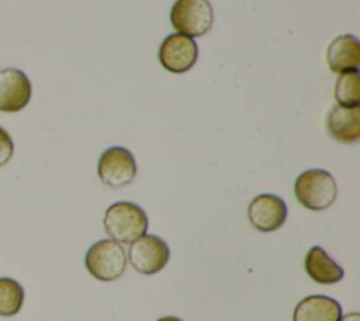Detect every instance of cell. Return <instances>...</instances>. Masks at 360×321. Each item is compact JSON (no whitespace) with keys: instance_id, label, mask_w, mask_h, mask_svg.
<instances>
[{"instance_id":"obj_10","label":"cell","mask_w":360,"mask_h":321,"mask_svg":"<svg viewBox=\"0 0 360 321\" xmlns=\"http://www.w3.org/2000/svg\"><path fill=\"white\" fill-rule=\"evenodd\" d=\"M326 127L329 135L342 144H354L360 139V108L336 104L330 108Z\"/></svg>"},{"instance_id":"obj_6","label":"cell","mask_w":360,"mask_h":321,"mask_svg":"<svg viewBox=\"0 0 360 321\" xmlns=\"http://www.w3.org/2000/svg\"><path fill=\"white\" fill-rule=\"evenodd\" d=\"M136 172V160L132 152L124 146L107 148L98 159V177L111 189L128 186L135 179Z\"/></svg>"},{"instance_id":"obj_4","label":"cell","mask_w":360,"mask_h":321,"mask_svg":"<svg viewBox=\"0 0 360 321\" xmlns=\"http://www.w3.org/2000/svg\"><path fill=\"white\" fill-rule=\"evenodd\" d=\"M170 21L179 34L190 38L205 35L214 23V10L208 0H176Z\"/></svg>"},{"instance_id":"obj_15","label":"cell","mask_w":360,"mask_h":321,"mask_svg":"<svg viewBox=\"0 0 360 321\" xmlns=\"http://www.w3.org/2000/svg\"><path fill=\"white\" fill-rule=\"evenodd\" d=\"M335 97L340 106L359 107L360 104V73L359 70L345 72L336 80Z\"/></svg>"},{"instance_id":"obj_3","label":"cell","mask_w":360,"mask_h":321,"mask_svg":"<svg viewBox=\"0 0 360 321\" xmlns=\"http://www.w3.org/2000/svg\"><path fill=\"white\" fill-rule=\"evenodd\" d=\"M84 265L94 279L112 282L127 270V252L112 239H100L87 249Z\"/></svg>"},{"instance_id":"obj_1","label":"cell","mask_w":360,"mask_h":321,"mask_svg":"<svg viewBox=\"0 0 360 321\" xmlns=\"http://www.w3.org/2000/svg\"><path fill=\"white\" fill-rule=\"evenodd\" d=\"M104 229L110 239L131 244L148 231V215L142 207L131 201H117L104 214Z\"/></svg>"},{"instance_id":"obj_12","label":"cell","mask_w":360,"mask_h":321,"mask_svg":"<svg viewBox=\"0 0 360 321\" xmlns=\"http://www.w3.org/2000/svg\"><path fill=\"white\" fill-rule=\"evenodd\" d=\"M340 317V304L335 298L323 294L302 298L292 313V321H339Z\"/></svg>"},{"instance_id":"obj_14","label":"cell","mask_w":360,"mask_h":321,"mask_svg":"<svg viewBox=\"0 0 360 321\" xmlns=\"http://www.w3.org/2000/svg\"><path fill=\"white\" fill-rule=\"evenodd\" d=\"M24 303L22 286L11 277H0V315H15Z\"/></svg>"},{"instance_id":"obj_7","label":"cell","mask_w":360,"mask_h":321,"mask_svg":"<svg viewBox=\"0 0 360 321\" xmlns=\"http://www.w3.org/2000/svg\"><path fill=\"white\" fill-rule=\"evenodd\" d=\"M160 65L172 73H184L190 70L198 58L197 42L183 34L166 37L159 48Z\"/></svg>"},{"instance_id":"obj_16","label":"cell","mask_w":360,"mask_h":321,"mask_svg":"<svg viewBox=\"0 0 360 321\" xmlns=\"http://www.w3.org/2000/svg\"><path fill=\"white\" fill-rule=\"evenodd\" d=\"M14 144L10 134L0 127V168L4 166L13 156Z\"/></svg>"},{"instance_id":"obj_2","label":"cell","mask_w":360,"mask_h":321,"mask_svg":"<svg viewBox=\"0 0 360 321\" xmlns=\"http://www.w3.org/2000/svg\"><path fill=\"white\" fill-rule=\"evenodd\" d=\"M294 193L300 204L305 208L322 211L335 203L338 197V184L328 170L308 169L297 177Z\"/></svg>"},{"instance_id":"obj_8","label":"cell","mask_w":360,"mask_h":321,"mask_svg":"<svg viewBox=\"0 0 360 321\" xmlns=\"http://www.w3.org/2000/svg\"><path fill=\"white\" fill-rule=\"evenodd\" d=\"M252 227L260 232H273L287 220V204L276 194H259L248 207Z\"/></svg>"},{"instance_id":"obj_5","label":"cell","mask_w":360,"mask_h":321,"mask_svg":"<svg viewBox=\"0 0 360 321\" xmlns=\"http://www.w3.org/2000/svg\"><path fill=\"white\" fill-rule=\"evenodd\" d=\"M127 256L129 265L138 273L149 276L160 272L167 265L170 249L160 237L145 234L129 244Z\"/></svg>"},{"instance_id":"obj_9","label":"cell","mask_w":360,"mask_h":321,"mask_svg":"<svg viewBox=\"0 0 360 321\" xmlns=\"http://www.w3.org/2000/svg\"><path fill=\"white\" fill-rule=\"evenodd\" d=\"M32 87L27 75L15 68L0 70V111L17 113L31 99Z\"/></svg>"},{"instance_id":"obj_18","label":"cell","mask_w":360,"mask_h":321,"mask_svg":"<svg viewBox=\"0 0 360 321\" xmlns=\"http://www.w3.org/2000/svg\"><path fill=\"white\" fill-rule=\"evenodd\" d=\"M158 321H183V320H180V318H177V317L169 315V317H162V318H159Z\"/></svg>"},{"instance_id":"obj_17","label":"cell","mask_w":360,"mask_h":321,"mask_svg":"<svg viewBox=\"0 0 360 321\" xmlns=\"http://www.w3.org/2000/svg\"><path fill=\"white\" fill-rule=\"evenodd\" d=\"M339 321H360V314L359 313H349L346 315H342Z\"/></svg>"},{"instance_id":"obj_13","label":"cell","mask_w":360,"mask_h":321,"mask_svg":"<svg viewBox=\"0 0 360 321\" xmlns=\"http://www.w3.org/2000/svg\"><path fill=\"white\" fill-rule=\"evenodd\" d=\"M304 266L308 276L321 284L338 283L345 276L343 268L335 262L321 246H312L307 252Z\"/></svg>"},{"instance_id":"obj_11","label":"cell","mask_w":360,"mask_h":321,"mask_svg":"<svg viewBox=\"0 0 360 321\" xmlns=\"http://www.w3.org/2000/svg\"><path fill=\"white\" fill-rule=\"evenodd\" d=\"M328 65L335 73L359 70L360 42L354 35L343 34L336 37L326 51Z\"/></svg>"}]
</instances>
